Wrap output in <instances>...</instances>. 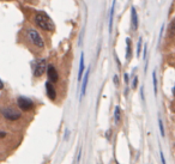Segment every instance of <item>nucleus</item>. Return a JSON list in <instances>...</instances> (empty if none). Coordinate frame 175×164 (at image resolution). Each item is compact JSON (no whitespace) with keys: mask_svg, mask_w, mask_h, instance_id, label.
<instances>
[{"mask_svg":"<svg viewBox=\"0 0 175 164\" xmlns=\"http://www.w3.org/2000/svg\"><path fill=\"white\" fill-rule=\"evenodd\" d=\"M35 23L38 28H41L44 31H53L54 30V23L51 19V17L44 12H38L35 14Z\"/></svg>","mask_w":175,"mask_h":164,"instance_id":"f257e3e1","label":"nucleus"},{"mask_svg":"<svg viewBox=\"0 0 175 164\" xmlns=\"http://www.w3.org/2000/svg\"><path fill=\"white\" fill-rule=\"evenodd\" d=\"M89 73H90V67H88L87 73H85V77L83 79V84H82V93H80V97H84L85 92H87V85H88V80H89Z\"/></svg>","mask_w":175,"mask_h":164,"instance_id":"6e6552de","label":"nucleus"},{"mask_svg":"<svg viewBox=\"0 0 175 164\" xmlns=\"http://www.w3.org/2000/svg\"><path fill=\"white\" fill-rule=\"evenodd\" d=\"M2 116L8 121H16L21 117V113H18L13 108H4L2 109Z\"/></svg>","mask_w":175,"mask_h":164,"instance_id":"20e7f679","label":"nucleus"},{"mask_svg":"<svg viewBox=\"0 0 175 164\" xmlns=\"http://www.w3.org/2000/svg\"><path fill=\"white\" fill-rule=\"evenodd\" d=\"M173 92H175V87H174V90H173Z\"/></svg>","mask_w":175,"mask_h":164,"instance_id":"4be33fe9","label":"nucleus"},{"mask_svg":"<svg viewBox=\"0 0 175 164\" xmlns=\"http://www.w3.org/2000/svg\"><path fill=\"white\" fill-rule=\"evenodd\" d=\"M124 79H125V83H128V74L127 73L124 74Z\"/></svg>","mask_w":175,"mask_h":164,"instance_id":"aec40b11","label":"nucleus"},{"mask_svg":"<svg viewBox=\"0 0 175 164\" xmlns=\"http://www.w3.org/2000/svg\"><path fill=\"white\" fill-rule=\"evenodd\" d=\"M144 92V87H140V93ZM142 98H143V101H144V97H143V95H142Z\"/></svg>","mask_w":175,"mask_h":164,"instance_id":"412c9836","label":"nucleus"},{"mask_svg":"<svg viewBox=\"0 0 175 164\" xmlns=\"http://www.w3.org/2000/svg\"><path fill=\"white\" fill-rule=\"evenodd\" d=\"M47 68H48V67H47V60H46V59H40V60H37L35 66H34V76H35V77H41Z\"/></svg>","mask_w":175,"mask_h":164,"instance_id":"7ed1b4c3","label":"nucleus"},{"mask_svg":"<svg viewBox=\"0 0 175 164\" xmlns=\"http://www.w3.org/2000/svg\"><path fill=\"white\" fill-rule=\"evenodd\" d=\"M158 126H160V131H161V136L164 137V128H163V122L161 119H158Z\"/></svg>","mask_w":175,"mask_h":164,"instance_id":"dca6fc26","label":"nucleus"},{"mask_svg":"<svg viewBox=\"0 0 175 164\" xmlns=\"http://www.w3.org/2000/svg\"><path fill=\"white\" fill-rule=\"evenodd\" d=\"M126 42H127V49H126V57H127V59H130V57H131V41H130V38H126Z\"/></svg>","mask_w":175,"mask_h":164,"instance_id":"ddd939ff","label":"nucleus"},{"mask_svg":"<svg viewBox=\"0 0 175 164\" xmlns=\"http://www.w3.org/2000/svg\"><path fill=\"white\" fill-rule=\"evenodd\" d=\"M28 38L30 40V42L32 44H35L38 48H43L44 47V42L42 40V37L35 29H29L28 30Z\"/></svg>","mask_w":175,"mask_h":164,"instance_id":"f03ea898","label":"nucleus"},{"mask_svg":"<svg viewBox=\"0 0 175 164\" xmlns=\"http://www.w3.org/2000/svg\"><path fill=\"white\" fill-rule=\"evenodd\" d=\"M152 82H153V90L155 93H157V78H156V73H152Z\"/></svg>","mask_w":175,"mask_h":164,"instance_id":"4468645a","label":"nucleus"},{"mask_svg":"<svg viewBox=\"0 0 175 164\" xmlns=\"http://www.w3.org/2000/svg\"><path fill=\"white\" fill-rule=\"evenodd\" d=\"M84 72V54L80 55V62H79V71H78V80H82V76Z\"/></svg>","mask_w":175,"mask_h":164,"instance_id":"9b49d317","label":"nucleus"},{"mask_svg":"<svg viewBox=\"0 0 175 164\" xmlns=\"http://www.w3.org/2000/svg\"><path fill=\"white\" fill-rule=\"evenodd\" d=\"M142 42H143V40H142V37L138 40V44H137V55L139 57V54H140V50H142Z\"/></svg>","mask_w":175,"mask_h":164,"instance_id":"2eb2a0df","label":"nucleus"},{"mask_svg":"<svg viewBox=\"0 0 175 164\" xmlns=\"http://www.w3.org/2000/svg\"><path fill=\"white\" fill-rule=\"evenodd\" d=\"M131 13H132V29L133 30H137L138 28V18H137V11L134 6L131 8Z\"/></svg>","mask_w":175,"mask_h":164,"instance_id":"1a4fd4ad","label":"nucleus"},{"mask_svg":"<svg viewBox=\"0 0 175 164\" xmlns=\"http://www.w3.org/2000/svg\"><path fill=\"white\" fill-rule=\"evenodd\" d=\"M46 91H47L48 98H51L52 101H54L57 98V91H55L54 86L52 84V82H49V80H47V83H46Z\"/></svg>","mask_w":175,"mask_h":164,"instance_id":"0eeeda50","label":"nucleus"},{"mask_svg":"<svg viewBox=\"0 0 175 164\" xmlns=\"http://www.w3.org/2000/svg\"><path fill=\"white\" fill-rule=\"evenodd\" d=\"M113 80H114V83H115V85H119V78H118V76H117V74L114 76V78H113Z\"/></svg>","mask_w":175,"mask_h":164,"instance_id":"a211bd4d","label":"nucleus"},{"mask_svg":"<svg viewBox=\"0 0 175 164\" xmlns=\"http://www.w3.org/2000/svg\"><path fill=\"white\" fill-rule=\"evenodd\" d=\"M120 107L119 106H117L115 107V110H114V120H115V122H119L120 121Z\"/></svg>","mask_w":175,"mask_h":164,"instance_id":"f8f14e48","label":"nucleus"},{"mask_svg":"<svg viewBox=\"0 0 175 164\" xmlns=\"http://www.w3.org/2000/svg\"><path fill=\"white\" fill-rule=\"evenodd\" d=\"M161 161H162V164H166V159H164V156L162 152H161Z\"/></svg>","mask_w":175,"mask_h":164,"instance_id":"6ab92c4d","label":"nucleus"},{"mask_svg":"<svg viewBox=\"0 0 175 164\" xmlns=\"http://www.w3.org/2000/svg\"><path fill=\"white\" fill-rule=\"evenodd\" d=\"M137 84H138V78L134 77L133 82H132V89H136V87H137Z\"/></svg>","mask_w":175,"mask_h":164,"instance_id":"f3484780","label":"nucleus"},{"mask_svg":"<svg viewBox=\"0 0 175 164\" xmlns=\"http://www.w3.org/2000/svg\"><path fill=\"white\" fill-rule=\"evenodd\" d=\"M17 104L24 112H28V110L32 109V107H34L32 101L30 100V98H28V97H24V96H19L17 98Z\"/></svg>","mask_w":175,"mask_h":164,"instance_id":"39448f33","label":"nucleus"},{"mask_svg":"<svg viewBox=\"0 0 175 164\" xmlns=\"http://www.w3.org/2000/svg\"><path fill=\"white\" fill-rule=\"evenodd\" d=\"M47 76H48V80L52 83H57L59 79L58 71L55 70V67L53 65H48V68H47Z\"/></svg>","mask_w":175,"mask_h":164,"instance_id":"423d86ee","label":"nucleus"},{"mask_svg":"<svg viewBox=\"0 0 175 164\" xmlns=\"http://www.w3.org/2000/svg\"><path fill=\"white\" fill-rule=\"evenodd\" d=\"M115 2L117 0H113V5L110 8V16H109V32H112L113 30V18H114V10H115Z\"/></svg>","mask_w":175,"mask_h":164,"instance_id":"9d476101","label":"nucleus"}]
</instances>
